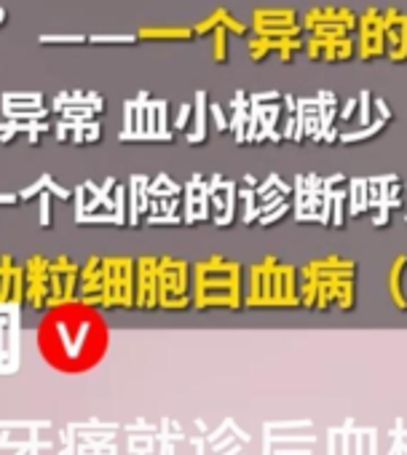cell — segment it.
I'll return each instance as SVG.
<instances>
[{
    "label": "cell",
    "instance_id": "6da1fadb",
    "mask_svg": "<svg viewBox=\"0 0 407 455\" xmlns=\"http://www.w3.org/2000/svg\"><path fill=\"white\" fill-rule=\"evenodd\" d=\"M36 340L49 367L65 375H81L105 359L110 348V327L97 306L76 298L46 308Z\"/></svg>",
    "mask_w": 407,
    "mask_h": 455
},
{
    "label": "cell",
    "instance_id": "7a4b0ae2",
    "mask_svg": "<svg viewBox=\"0 0 407 455\" xmlns=\"http://www.w3.org/2000/svg\"><path fill=\"white\" fill-rule=\"evenodd\" d=\"M300 306L308 311H354L356 308V260L327 255L298 268Z\"/></svg>",
    "mask_w": 407,
    "mask_h": 455
},
{
    "label": "cell",
    "instance_id": "3957f363",
    "mask_svg": "<svg viewBox=\"0 0 407 455\" xmlns=\"http://www.w3.org/2000/svg\"><path fill=\"white\" fill-rule=\"evenodd\" d=\"M78 300L97 308H134V258H86L78 274Z\"/></svg>",
    "mask_w": 407,
    "mask_h": 455
},
{
    "label": "cell",
    "instance_id": "277c9868",
    "mask_svg": "<svg viewBox=\"0 0 407 455\" xmlns=\"http://www.w3.org/2000/svg\"><path fill=\"white\" fill-rule=\"evenodd\" d=\"M244 266L226 255L201 258L190 266V300L198 311H242L244 308Z\"/></svg>",
    "mask_w": 407,
    "mask_h": 455
},
{
    "label": "cell",
    "instance_id": "5b68a950",
    "mask_svg": "<svg viewBox=\"0 0 407 455\" xmlns=\"http://www.w3.org/2000/svg\"><path fill=\"white\" fill-rule=\"evenodd\" d=\"M348 180L343 174L322 177L316 172L292 180V214L298 222H319L324 228L346 225Z\"/></svg>",
    "mask_w": 407,
    "mask_h": 455
},
{
    "label": "cell",
    "instance_id": "8992f818",
    "mask_svg": "<svg viewBox=\"0 0 407 455\" xmlns=\"http://www.w3.org/2000/svg\"><path fill=\"white\" fill-rule=\"evenodd\" d=\"M244 306L247 308H298L300 306V276L292 263L266 255L252 263L244 276Z\"/></svg>",
    "mask_w": 407,
    "mask_h": 455
},
{
    "label": "cell",
    "instance_id": "52a82bcc",
    "mask_svg": "<svg viewBox=\"0 0 407 455\" xmlns=\"http://www.w3.org/2000/svg\"><path fill=\"white\" fill-rule=\"evenodd\" d=\"M338 118V97L330 89L316 92L314 97H295V110L287 113L282 137L292 142H335L340 132L332 126Z\"/></svg>",
    "mask_w": 407,
    "mask_h": 455
},
{
    "label": "cell",
    "instance_id": "ba28073f",
    "mask_svg": "<svg viewBox=\"0 0 407 455\" xmlns=\"http://www.w3.org/2000/svg\"><path fill=\"white\" fill-rule=\"evenodd\" d=\"M402 180L399 174H372L348 180L346 212L351 217L372 214L375 228H386L394 209H402Z\"/></svg>",
    "mask_w": 407,
    "mask_h": 455
},
{
    "label": "cell",
    "instance_id": "9c48e42d",
    "mask_svg": "<svg viewBox=\"0 0 407 455\" xmlns=\"http://www.w3.org/2000/svg\"><path fill=\"white\" fill-rule=\"evenodd\" d=\"M190 263L174 255H158V308H190Z\"/></svg>",
    "mask_w": 407,
    "mask_h": 455
},
{
    "label": "cell",
    "instance_id": "30bf717a",
    "mask_svg": "<svg viewBox=\"0 0 407 455\" xmlns=\"http://www.w3.org/2000/svg\"><path fill=\"white\" fill-rule=\"evenodd\" d=\"M282 100L284 94L279 92H255L250 94V124H247V142L260 145V142H284L279 118H282Z\"/></svg>",
    "mask_w": 407,
    "mask_h": 455
},
{
    "label": "cell",
    "instance_id": "8fae6325",
    "mask_svg": "<svg viewBox=\"0 0 407 455\" xmlns=\"http://www.w3.org/2000/svg\"><path fill=\"white\" fill-rule=\"evenodd\" d=\"M356 20L346 6H314L300 14V25L306 36H322V38H346L356 33Z\"/></svg>",
    "mask_w": 407,
    "mask_h": 455
},
{
    "label": "cell",
    "instance_id": "7c38bea8",
    "mask_svg": "<svg viewBox=\"0 0 407 455\" xmlns=\"http://www.w3.org/2000/svg\"><path fill=\"white\" fill-rule=\"evenodd\" d=\"M250 30L255 36H271V38H303L306 36V30L300 25V14L295 9H284V6L252 9Z\"/></svg>",
    "mask_w": 407,
    "mask_h": 455
},
{
    "label": "cell",
    "instance_id": "4fadbf2b",
    "mask_svg": "<svg viewBox=\"0 0 407 455\" xmlns=\"http://www.w3.org/2000/svg\"><path fill=\"white\" fill-rule=\"evenodd\" d=\"M25 306L33 311L52 308V258L36 252L25 263Z\"/></svg>",
    "mask_w": 407,
    "mask_h": 455
},
{
    "label": "cell",
    "instance_id": "5bb4252c",
    "mask_svg": "<svg viewBox=\"0 0 407 455\" xmlns=\"http://www.w3.org/2000/svg\"><path fill=\"white\" fill-rule=\"evenodd\" d=\"M386 57V30H383V12L370 6L356 20V60L375 62Z\"/></svg>",
    "mask_w": 407,
    "mask_h": 455
},
{
    "label": "cell",
    "instance_id": "9a60e30c",
    "mask_svg": "<svg viewBox=\"0 0 407 455\" xmlns=\"http://www.w3.org/2000/svg\"><path fill=\"white\" fill-rule=\"evenodd\" d=\"M210 206H212V222L218 228H231L236 222L239 185L223 174H212L210 177Z\"/></svg>",
    "mask_w": 407,
    "mask_h": 455
},
{
    "label": "cell",
    "instance_id": "2e32d148",
    "mask_svg": "<svg viewBox=\"0 0 407 455\" xmlns=\"http://www.w3.org/2000/svg\"><path fill=\"white\" fill-rule=\"evenodd\" d=\"M303 52L314 62H327V65H343L356 57V38H322V36H306L303 38Z\"/></svg>",
    "mask_w": 407,
    "mask_h": 455
},
{
    "label": "cell",
    "instance_id": "e0dca14e",
    "mask_svg": "<svg viewBox=\"0 0 407 455\" xmlns=\"http://www.w3.org/2000/svg\"><path fill=\"white\" fill-rule=\"evenodd\" d=\"M134 308H158V255L134 258Z\"/></svg>",
    "mask_w": 407,
    "mask_h": 455
},
{
    "label": "cell",
    "instance_id": "ac0fdd59",
    "mask_svg": "<svg viewBox=\"0 0 407 455\" xmlns=\"http://www.w3.org/2000/svg\"><path fill=\"white\" fill-rule=\"evenodd\" d=\"M210 217H212V206H210V180L196 172L182 185V222L185 225H196V222L210 220Z\"/></svg>",
    "mask_w": 407,
    "mask_h": 455
},
{
    "label": "cell",
    "instance_id": "d6986e66",
    "mask_svg": "<svg viewBox=\"0 0 407 455\" xmlns=\"http://www.w3.org/2000/svg\"><path fill=\"white\" fill-rule=\"evenodd\" d=\"M25 306V266L14 255H0V308Z\"/></svg>",
    "mask_w": 407,
    "mask_h": 455
},
{
    "label": "cell",
    "instance_id": "ffe728a7",
    "mask_svg": "<svg viewBox=\"0 0 407 455\" xmlns=\"http://www.w3.org/2000/svg\"><path fill=\"white\" fill-rule=\"evenodd\" d=\"M78 274L81 266L70 255L52 258V306L78 298Z\"/></svg>",
    "mask_w": 407,
    "mask_h": 455
},
{
    "label": "cell",
    "instance_id": "44dd1931",
    "mask_svg": "<svg viewBox=\"0 0 407 455\" xmlns=\"http://www.w3.org/2000/svg\"><path fill=\"white\" fill-rule=\"evenodd\" d=\"M383 12V30H386V57L394 65L407 62V12L388 6Z\"/></svg>",
    "mask_w": 407,
    "mask_h": 455
},
{
    "label": "cell",
    "instance_id": "7402d4cb",
    "mask_svg": "<svg viewBox=\"0 0 407 455\" xmlns=\"http://www.w3.org/2000/svg\"><path fill=\"white\" fill-rule=\"evenodd\" d=\"M116 177H105L100 185L94 180H86L76 188V214H86V212H97V206L116 212V198H113V188H116Z\"/></svg>",
    "mask_w": 407,
    "mask_h": 455
},
{
    "label": "cell",
    "instance_id": "603a6c76",
    "mask_svg": "<svg viewBox=\"0 0 407 455\" xmlns=\"http://www.w3.org/2000/svg\"><path fill=\"white\" fill-rule=\"evenodd\" d=\"M303 38H271V36H255L252 33L250 44H247V54H250L252 62H263L271 54H279V60L284 65H290L295 60V54L303 49Z\"/></svg>",
    "mask_w": 407,
    "mask_h": 455
},
{
    "label": "cell",
    "instance_id": "cb8c5ba5",
    "mask_svg": "<svg viewBox=\"0 0 407 455\" xmlns=\"http://www.w3.org/2000/svg\"><path fill=\"white\" fill-rule=\"evenodd\" d=\"M148 174H132L129 185H126V201H129V214H126V225H140V214H148L150 209V193H148Z\"/></svg>",
    "mask_w": 407,
    "mask_h": 455
},
{
    "label": "cell",
    "instance_id": "d4e9b609",
    "mask_svg": "<svg viewBox=\"0 0 407 455\" xmlns=\"http://www.w3.org/2000/svg\"><path fill=\"white\" fill-rule=\"evenodd\" d=\"M215 28H228V33H234V36H247L250 33V25H244L239 17H234V12L226 9V6H218L212 14H207L201 22H196L193 25V33L196 36H207Z\"/></svg>",
    "mask_w": 407,
    "mask_h": 455
},
{
    "label": "cell",
    "instance_id": "484cf974",
    "mask_svg": "<svg viewBox=\"0 0 407 455\" xmlns=\"http://www.w3.org/2000/svg\"><path fill=\"white\" fill-rule=\"evenodd\" d=\"M386 290L396 311H407V255H396L388 266Z\"/></svg>",
    "mask_w": 407,
    "mask_h": 455
},
{
    "label": "cell",
    "instance_id": "4316f807",
    "mask_svg": "<svg viewBox=\"0 0 407 455\" xmlns=\"http://www.w3.org/2000/svg\"><path fill=\"white\" fill-rule=\"evenodd\" d=\"M207 116H210V102H207V92L198 89L196 97H193V129L185 134V140L190 145H198V142H207L210 132H207Z\"/></svg>",
    "mask_w": 407,
    "mask_h": 455
},
{
    "label": "cell",
    "instance_id": "83f0119b",
    "mask_svg": "<svg viewBox=\"0 0 407 455\" xmlns=\"http://www.w3.org/2000/svg\"><path fill=\"white\" fill-rule=\"evenodd\" d=\"M193 25H145L137 30V41H190Z\"/></svg>",
    "mask_w": 407,
    "mask_h": 455
},
{
    "label": "cell",
    "instance_id": "f1b7e54d",
    "mask_svg": "<svg viewBox=\"0 0 407 455\" xmlns=\"http://www.w3.org/2000/svg\"><path fill=\"white\" fill-rule=\"evenodd\" d=\"M231 110H234V116L228 121V132H234V140L239 145H244L247 142V124H250V94L244 89L234 94Z\"/></svg>",
    "mask_w": 407,
    "mask_h": 455
},
{
    "label": "cell",
    "instance_id": "f546056e",
    "mask_svg": "<svg viewBox=\"0 0 407 455\" xmlns=\"http://www.w3.org/2000/svg\"><path fill=\"white\" fill-rule=\"evenodd\" d=\"M386 126H388V118H380V116H378L370 126H362V129H356V132H340V137H338V140H340L343 145L364 142V140H370V137H378Z\"/></svg>",
    "mask_w": 407,
    "mask_h": 455
},
{
    "label": "cell",
    "instance_id": "4dcf8cb0",
    "mask_svg": "<svg viewBox=\"0 0 407 455\" xmlns=\"http://www.w3.org/2000/svg\"><path fill=\"white\" fill-rule=\"evenodd\" d=\"M148 193L153 198H172V196H182V185H177L169 174L161 172L148 182Z\"/></svg>",
    "mask_w": 407,
    "mask_h": 455
},
{
    "label": "cell",
    "instance_id": "1f68e13d",
    "mask_svg": "<svg viewBox=\"0 0 407 455\" xmlns=\"http://www.w3.org/2000/svg\"><path fill=\"white\" fill-rule=\"evenodd\" d=\"M102 137V126L94 121V118H86V121H73V132H70V140L76 145L81 142H97Z\"/></svg>",
    "mask_w": 407,
    "mask_h": 455
},
{
    "label": "cell",
    "instance_id": "d6a6232c",
    "mask_svg": "<svg viewBox=\"0 0 407 455\" xmlns=\"http://www.w3.org/2000/svg\"><path fill=\"white\" fill-rule=\"evenodd\" d=\"M375 118L378 116H375V108H372V92L370 89H362L356 94V124H359V129L362 126H370Z\"/></svg>",
    "mask_w": 407,
    "mask_h": 455
},
{
    "label": "cell",
    "instance_id": "836d02e7",
    "mask_svg": "<svg viewBox=\"0 0 407 455\" xmlns=\"http://www.w3.org/2000/svg\"><path fill=\"white\" fill-rule=\"evenodd\" d=\"M212 36H215V41H212V62L226 65L228 62V28H215Z\"/></svg>",
    "mask_w": 407,
    "mask_h": 455
},
{
    "label": "cell",
    "instance_id": "e575fe53",
    "mask_svg": "<svg viewBox=\"0 0 407 455\" xmlns=\"http://www.w3.org/2000/svg\"><path fill=\"white\" fill-rule=\"evenodd\" d=\"M0 110H4V116L12 121H46V116H49V110L44 105L28 108V110H9V108H0Z\"/></svg>",
    "mask_w": 407,
    "mask_h": 455
},
{
    "label": "cell",
    "instance_id": "d590c367",
    "mask_svg": "<svg viewBox=\"0 0 407 455\" xmlns=\"http://www.w3.org/2000/svg\"><path fill=\"white\" fill-rule=\"evenodd\" d=\"M76 222H108V225H126L116 212H86V214H76Z\"/></svg>",
    "mask_w": 407,
    "mask_h": 455
},
{
    "label": "cell",
    "instance_id": "8d00e7d4",
    "mask_svg": "<svg viewBox=\"0 0 407 455\" xmlns=\"http://www.w3.org/2000/svg\"><path fill=\"white\" fill-rule=\"evenodd\" d=\"M60 113H62V118H70V121H86V118L97 116V110L92 105H65Z\"/></svg>",
    "mask_w": 407,
    "mask_h": 455
},
{
    "label": "cell",
    "instance_id": "74e56055",
    "mask_svg": "<svg viewBox=\"0 0 407 455\" xmlns=\"http://www.w3.org/2000/svg\"><path fill=\"white\" fill-rule=\"evenodd\" d=\"M4 102H30V105H44V94L41 92H4L0 97Z\"/></svg>",
    "mask_w": 407,
    "mask_h": 455
},
{
    "label": "cell",
    "instance_id": "f35d334b",
    "mask_svg": "<svg viewBox=\"0 0 407 455\" xmlns=\"http://www.w3.org/2000/svg\"><path fill=\"white\" fill-rule=\"evenodd\" d=\"M41 44H86L89 36H62V33H52V36H41Z\"/></svg>",
    "mask_w": 407,
    "mask_h": 455
},
{
    "label": "cell",
    "instance_id": "ab89813d",
    "mask_svg": "<svg viewBox=\"0 0 407 455\" xmlns=\"http://www.w3.org/2000/svg\"><path fill=\"white\" fill-rule=\"evenodd\" d=\"M137 33H121V36H89V44H134Z\"/></svg>",
    "mask_w": 407,
    "mask_h": 455
},
{
    "label": "cell",
    "instance_id": "60d3db41",
    "mask_svg": "<svg viewBox=\"0 0 407 455\" xmlns=\"http://www.w3.org/2000/svg\"><path fill=\"white\" fill-rule=\"evenodd\" d=\"M193 118V102H182L180 110H177V118H174V129L177 132H185V126L190 124Z\"/></svg>",
    "mask_w": 407,
    "mask_h": 455
},
{
    "label": "cell",
    "instance_id": "b9f144b4",
    "mask_svg": "<svg viewBox=\"0 0 407 455\" xmlns=\"http://www.w3.org/2000/svg\"><path fill=\"white\" fill-rule=\"evenodd\" d=\"M41 196V225L44 228H49L52 225V190L49 193H38Z\"/></svg>",
    "mask_w": 407,
    "mask_h": 455
},
{
    "label": "cell",
    "instance_id": "7bdbcfd3",
    "mask_svg": "<svg viewBox=\"0 0 407 455\" xmlns=\"http://www.w3.org/2000/svg\"><path fill=\"white\" fill-rule=\"evenodd\" d=\"M290 209H292V201L290 204H284V206H279L276 212H271V214H266V217H260L258 220V225H263V228H268V225H276L284 214H290Z\"/></svg>",
    "mask_w": 407,
    "mask_h": 455
},
{
    "label": "cell",
    "instance_id": "ee69618b",
    "mask_svg": "<svg viewBox=\"0 0 407 455\" xmlns=\"http://www.w3.org/2000/svg\"><path fill=\"white\" fill-rule=\"evenodd\" d=\"M166 100H158V108H156V126H158V132H164V134H169V118H166Z\"/></svg>",
    "mask_w": 407,
    "mask_h": 455
},
{
    "label": "cell",
    "instance_id": "f6af8a7d",
    "mask_svg": "<svg viewBox=\"0 0 407 455\" xmlns=\"http://www.w3.org/2000/svg\"><path fill=\"white\" fill-rule=\"evenodd\" d=\"M70 132H73V121H70V118H60V121L54 124V137H57L60 142H68V140H70Z\"/></svg>",
    "mask_w": 407,
    "mask_h": 455
},
{
    "label": "cell",
    "instance_id": "bcb514c9",
    "mask_svg": "<svg viewBox=\"0 0 407 455\" xmlns=\"http://www.w3.org/2000/svg\"><path fill=\"white\" fill-rule=\"evenodd\" d=\"M126 132H134V100L124 102V132L121 134H126Z\"/></svg>",
    "mask_w": 407,
    "mask_h": 455
},
{
    "label": "cell",
    "instance_id": "7dc6e473",
    "mask_svg": "<svg viewBox=\"0 0 407 455\" xmlns=\"http://www.w3.org/2000/svg\"><path fill=\"white\" fill-rule=\"evenodd\" d=\"M182 217L177 214H148V225H180Z\"/></svg>",
    "mask_w": 407,
    "mask_h": 455
},
{
    "label": "cell",
    "instance_id": "c3c4849f",
    "mask_svg": "<svg viewBox=\"0 0 407 455\" xmlns=\"http://www.w3.org/2000/svg\"><path fill=\"white\" fill-rule=\"evenodd\" d=\"M210 113H212V118H215L218 129H220V132H228V118H226V110H223L220 105H210Z\"/></svg>",
    "mask_w": 407,
    "mask_h": 455
},
{
    "label": "cell",
    "instance_id": "681fc988",
    "mask_svg": "<svg viewBox=\"0 0 407 455\" xmlns=\"http://www.w3.org/2000/svg\"><path fill=\"white\" fill-rule=\"evenodd\" d=\"M372 108H375V116L391 121V108H388V102H386L383 97H372Z\"/></svg>",
    "mask_w": 407,
    "mask_h": 455
},
{
    "label": "cell",
    "instance_id": "f907efd6",
    "mask_svg": "<svg viewBox=\"0 0 407 455\" xmlns=\"http://www.w3.org/2000/svg\"><path fill=\"white\" fill-rule=\"evenodd\" d=\"M354 110H356V97H348L346 105L338 108V116H340L343 121H351V118H354Z\"/></svg>",
    "mask_w": 407,
    "mask_h": 455
},
{
    "label": "cell",
    "instance_id": "816d5d0a",
    "mask_svg": "<svg viewBox=\"0 0 407 455\" xmlns=\"http://www.w3.org/2000/svg\"><path fill=\"white\" fill-rule=\"evenodd\" d=\"M20 193H0V204H17Z\"/></svg>",
    "mask_w": 407,
    "mask_h": 455
},
{
    "label": "cell",
    "instance_id": "f5cc1de1",
    "mask_svg": "<svg viewBox=\"0 0 407 455\" xmlns=\"http://www.w3.org/2000/svg\"><path fill=\"white\" fill-rule=\"evenodd\" d=\"M28 140H30L33 145H38V142H41V132H30V134H28Z\"/></svg>",
    "mask_w": 407,
    "mask_h": 455
},
{
    "label": "cell",
    "instance_id": "db71d44e",
    "mask_svg": "<svg viewBox=\"0 0 407 455\" xmlns=\"http://www.w3.org/2000/svg\"><path fill=\"white\" fill-rule=\"evenodd\" d=\"M4 20H6V9L0 6V25H4Z\"/></svg>",
    "mask_w": 407,
    "mask_h": 455
},
{
    "label": "cell",
    "instance_id": "11a10c76",
    "mask_svg": "<svg viewBox=\"0 0 407 455\" xmlns=\"http://www.w3.org/2000/svg\"><path fill=\"white\" fill-rule=\"evenodd\" d=\"M404 190H407V182H404Z\"/></svg>",
    "mask_w": 407,
    "mask_h": 455
},
{
    "label": "cell",
    "instance_id": "9f6ffc18",
    "mask_svg": "<svg viewBox=\"0 0 407 455\" xmlns=\"http://www.w3.org/2000/svg\"><path fill=\"white\" fill-rule=\"evenodd\" d=\"M404 222H407V217H404Z\"/></svg>",
    "mask_w": 407,
    "mask_h": 455
}]
</instances>
